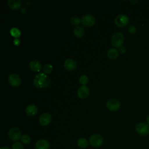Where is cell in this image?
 I'll list each match as a JSON object with an SVG mask.
<instances>
[{
	"label": "cell",
	"mask_w": 149,
	"mask_h": 149,
	"mask_svg": "<svg viewBox=\"0 0 149 149\" xmlns=\"http://www.w3.org/2000/svg\"><path fill=\"white\" fill-rule=\"evenodd\" d=\"M120 104L119 101L115 98L109 99L107 102V108L111 111H115L120 108Z\"/></svg>",
	"instance_id": "obj_8"
},
{
	"label": "cell",
	"mask_w": 149,
	"mask_h": 149,
	"mask_svg": "<svg viewBox=\"0 0 149 149\" xmlns=\"http://www.w3.org/2000/svg\"><path fill=\"white\" fill-rule=\"evenodd\" d=\"M73 32H74V34L77 37H79V38L83 36L84 33V29L81 26H77L76 27H75L73 30Z\"/></svg>",
	"instance_id": "obj_19"
},
{
	"label": "cell",
	"mask_w": 149,
	"mask_h": 149,
	"mask_svg": "<svg viewBox=\"0 0 149 149\" xmlns=\"http://www.w3.org/2000/svg\"><path fill=\"white\" fill-rule=\"evenodd\" d=\"M37 107L33 104L29 105L26 108V113L28 116H33L36 115L37 113Z\"/></svg>",
	"instance_id": "obj_15"
},
{
	"label": "cell",
	"mask_w": 149,
	"mask_h": 149,
	"mask_svg": "<svg viewBox=\"0 0 149 149\" xmlns=\"http://www.w3.org/2000/svg\"><path fill=\"white\" fill-rule=\"evenodd\" d=\"M77 144L81 148H86L88 146V141L86 139L81 137L77 140Z\"/></svg>",
	"instance_id": "obj_18"
},
{
	"label": "cell",
	"mask_w": 149,
	"mask_h": 149,
	"mask_svg": "<svg viewBox=\"0 0 149 149\" xmlns=\"http://www.w3.org/2000/svg\"><path fill=\"white\" fill-rule=\"evenodd\" d=\"M119 55L118 51L115 48H111L108 50L107 52V55L108 58L111 59H115L118 58Z\"/></svg>",
	"instance_id": "obj_17"
},
{
	"label": "cell",
	"mask_w": 149,
	"mask_h": 149,
	"mask_svg": "<svg viewBox=\"0 0 149 149\" xmlns=\"http://www.w3.org/2000/svg\"><path fill=\"white\" fill-rule=\"evenodd\" d=\"M89 143L94 147H100L104 143V139L99 134H93L90 137Z\"/></svg>",
	"instance_id": "obj_3"
},
{
	"label": "cell",
	"mask_w": 149,
	"mask_h": 149,
	"mask_svg": "<svg viewBox=\"0 0 149 149\" xmlns=\"http://www.w3.org/2000/svg\"><path fill=\"white\" fill-rule=\"evenodd\" d=\"M50 79L45 73H39L33 79V84L37 88H44L50 84Z\"/></svg>",
	"instance_id": "obj_1"
},
{
	"label": "cell",
	"mask_w": 149,
	"mask_h": 149,
	"mask_svg": "<svg viewBox=\"0 0 149 149\" xmlns=\"http://www.w3.org/2000/svg\"><path fill=\"white\" fill-rule=\"evenodd\" d=\"M1 149H10V148L8 147H2Z\"/></svg>",
	"instance_id": "obj_30"
},
{
	"label": "cell",
	"mask_w": 149,
	"mask_h": 149,
	"mask_svg": "<svg viewBox=\"0 0 149 149\" xmlns=\"http://www.w3.org/2000/svg\"><path fill=\"white\" fill-rule=\"evenodd\" d=\"M129 19L127 16L125 15H119L115 19V24L120 27H125L129 23Z\"/></svg>",
	"instance_id": "obj_6"
},
{
	"label": "cell",
	"mask_w": 149,
	"mask_h": 149,
	"mask_svg": "<svg viewBox=\"0 0 149 149\" xmlns=\"http://www.w3.org/2000/svg\"><path fill=\"white\" fill-rule=\"evenodd\" d=\"M12 149H24L23 143L19 141L15 142L12 145Z\"/></svg>",
	"instance_id": "obj_25"
},
{
	"label": "cell",
	"mask_w": 149,
	"mask_h": 149,
	"mask_svg": "<svg viewBox=\"0 0 149 149\" xmlns=\"http://www.w3.org/2000/svg\"><path fill=\"white\" fill-rule=\"evenodd\" d=\"M8 6L12 10H17L20 8L22 1L20 0H8Z\"/></svg>",
	"instance_id": "obj_14"
},
{
	"label": "cell",
	"mask_w": 149,
	"mask_h": 149,
	"mask_svg": "<svg viewBox=\"0 0 149 149\" xmlns=\"http://www.w3.org/2000/svg\"><path fill=\"white\" fill-rule=\"evenodd\" d=\"M70 22V23L72 25L77 26L80 23V22H81V20H80L79 17H77L76 16H73V17H71Z\"/></svg>",
	"instance_id": "obj_23"
},
{
	"label": "cell",
	"mask_w": 149,
	"mask_h": 149,
	"mask_svg": "<svg viewBox=\"0 0 149 149\" xmlns=\"http://www.w3.org/2000/svg\"><path fill=\"white\" fill-rule=\"evenodd\" d=\"M119 51L120 54H125L126 51V48L124 47V46H120L119 48Z\"/></svg>",
	"instance_id": "obj_27"
},
{
	"label": "cell",
	"mask_w": 149,
	"mask_h": 149,
	"mask_svg": "<svg viewBox=\"0 0 149 149\" xmlns=\"http://www.w3.org/2000/svg\"><path fill=\"white\" fill-rule=\"evenodd\" d=\"M137 31V28L133 25H130L128 28V31L130 34H134Z\"/></svg>",
	"instance_id": "obj_26"
},
{
	"label": "cell",
	"mask_w": 149,
	"mask_h": 149,
	"mask_svg": "<svg viewBox=\"0 0 149 149\" xmlns=\"http://www.w3.org/2000/svg\"><path fill=\"white\" fill-rule=\"evenodd\" d=\"M124 41V36L120 32H116L111 37V44L114 47H120Z\"/></svg>",
	"instance_id": "obj_2"
},
{
	"label": "cell",
	"mask_w": 149,
	"mask_h": 149,
	"mask_svg": "<svg viewBox=\"0 0 149 149\" xmlns=\"http://www.w3.org/2000/svg\"><path fill=\"white\" fill-rule=\"evenodd\" d=\"M95 18L91 14L84 15L81 19V23L86 27H91L95 23Z\"/></svg>",
	"instance_id": "obj_7"
},
{
	"label": "cell",
	"mask_w": 149,
	"mask_h": 149,
	"mask_svg": "<svg viewBox=\"0 0 149 149\" xmlns=\"http://www.w3.org/2000/svg\"><path fill=\"white\" fill-rule=\"evenodd\" d=\"M8 82L14 87H17L21 84L20 77L16 73H12L8 77Z\"/></svg>",
	"instance_id": "obj_9"
},
{
	"label": "cell",
	"mask_w": 149,
	"mask_h": 149,
	"mask_svg": "<svg viewBox=\"0 0 149 149\" xmlns=\"http://www.w3.org/2000/svg\"><path fill=\"white\" fill-rule=\"evenodd\" d=\"M146 121H147V124L149 125V115L147 117V118H146Z\"/></svg>",
	"instance_id": "obj_29"
},
{
	"label": "cell",
	"mask_w": 149,
	"mask_h": 149,
	"mask_svg": "<svg viewBox=\"0 0 149 149\" xmlns=\"http://www.w3.org/2000/svg\"><path fill=\"white\" fill-rule=\"evenodd\" d=\"M21 142L24 144H28L31 141L30 137L27 134H23L21 137Z\"/></svg>",
	"instance_id": "obj_21"
},
{
	"label": "cell",
	"mask_w": 149,
	"mask_h": 149,
	"mask_svg": "<svg viewBox=\"0 0 149 149\" xmlns=\"http://www.w3.org/2000/svg\"><path fill=\"white\" fill-rule=\"evenodd\" d=\"M136 131L141 136H147L149 134V125L144 122L139 123L136 126Z\"/></svg>",
	"instance_id": "obj_5"
},
{
	"label": "cell",
	"mask_w": 149,
	"mask_h": 149,
	"mask_svg": "<svg viewBox=\"0 0 149 149\" xmlns=\"http://www.w3.org/2000/svg\"><path fill=\"white\" fill-rule=\"evenodd\" d=\"M9 138L13 141H18L21 139V131L17 127H13L10 128L8 132Z\"/></svg>",
	"instance_id": "obj_4"
},
{
	"label": "cell",
	"mask_w": 149,
	"mask_h": 149,
	"mask_svg": "<svg viewBox=\"0 0 149 149\" xmlns=\"http://www.w3.org/2000/svg\"><path fill=\"white\" fill-rule=\"evenodd\" d=\"M90 90L86 86H81L77 90V95L81 99L86 98L89 95Z\"/></svg>",
	"instance_id": "obj_10"
},
{
	"label": "cell",
	"mask_w": 149,
	"mask_h": 149,
	"mask_svg": "<svg viewBox=\"0 0 149 149\" xmlns=\"http://www.w3.org/2000/svg\"><path fill=\"white\" fill-rule=\"evenodd\" d=\"M13 44H14L15 45H18L20 44V40H19V39H18V38H15V39L13 40Z\"/></svg>",
	"instance_id": "obj_28"
},
{
	"label": "cell",
	"mask_w": 149,
	"mask_h": 149,
	"mask_svg": "<svg viewBox=\"0 0 149 149\" xmlns=\"http://www.w3.org/2000/svg\"><path fill=\"white\" fill-rule=\"evenodd\" d=\"M130 2H132V3H136V2H138V1H130Z\"/></svg>",
	"instance_id": "obj_31"
},
{
	"label": "cell",
	"mask_w": 149,
	"mask_h": 149,
	"mask_svg": "<svg viewBox=\"0 0 149 149\" xmlns=\"http://www.w3.org/2000/svg\"><path fill=\"white\" fill-rule=\"evenodd\" d=\"M148 73H149V70H148Z\"/></svg>",
	"instance_id": "obj_32"
},
{
	"label": "cell",
	"mask_w": 149,
	"mask_h": 149,
	"mask_svg": "<svg viewBox=\"0 0 149 149\" xmlns=\"http://www.w3.org/2000/svg\"><path fill=\"white\" fill-rule=\"evenodd\" d=\"M63 66L65 68L69 71H73L75 70L77 68L76 62L72 59H66L63 63Z\"/></svg>",
	"instance_id": "obj_12"
},
{
	"label": "cell",
	"mask_w": 149,
	"mask_h": 149,
	"mask_svg": "<svg viewBox=\"0 0 149 149\" xmlns=\"http://www.w3.org/2000/svg\"><path fill=\"white\" fill-rule=\"evenodd\" d=\"M52 66L51 64H45L43 67V71L45 74L50 73L52 70Z\"/></svg>",
	"instance_id": "obj_24"
},
{
	"label": "cell",
	"mask_w": 149,
	"mask_h": 149,
	"mask_svg": "<svg viewBox=\"0 0 149 149\" xmlns=\"http://www.w3.org/2000/svg\"><path fill=\"white\" fill-rule=\"evenodd\" d=\"M52 118L49 113H44L39 118V122L42 126H47L51 122Z\"/></svg>",
	"instance_id": "obj_11"
},
{
	"label": "cell",
	"mask_w": 149,
	"mask_h": 149,
	"mask_svg": "<svg viewBox=\"0 0 149 149\" xmlns=\"http://www.w3.org/2000/svg\"><path fill=\"white\" fill-rule=\"evenodd\" d=\"M49 142L45 139L38 140L35 144V149H48L49 148Z\"/></svg>",
	"instance_id": "obj_13"
},
{
	"label": "cell",
	"mask_w": 149,
	"mask_h": 149,
	"mask_svg": "<svg viewBox=\"0 0 149 149\" xmlns=\"http://www.w3.org/2000/svg\"><path fill=\"white\" fill-rule=\"evenodd\" d=\"M88 81V77L86 75L83 74L80 76V77H79V82L83 86H85L86 84H87Z\"/></svg>",
	"instance_id": "obj_22"
},
{
	"label": "cell",
	"mask_w": 149,
	"mask_h": 149,
	"mask_svg": "<svg viewBox=\"0 0 149 149\" xmlns=\"http://www.w3.org/2000/svg\"><path fill=\"white\" fill-rule=\"evenodd\" d=\"M29 67L34 72H40L41 69V65L40 62L34 60L29 63Z\"/></svg>",
	"instance_id": "obj_16"
},
{
	"label": "cell",
	"mask_w": 149,
	"mask_h": 149,
	"mask_svg": "<svg viewBox=\"0 0 149 149\" xmlns=\"http://www.w3.org/2000/svg\"><path fill=\"white\" fill-rule=\"evenodd\" d=\"M10 33L13 37H14L16 38H18L21 35V32H20V30L16 27H12L10 30Z\"/></svg>",
	"instance_id": "obj_20"
}]
</instances>
